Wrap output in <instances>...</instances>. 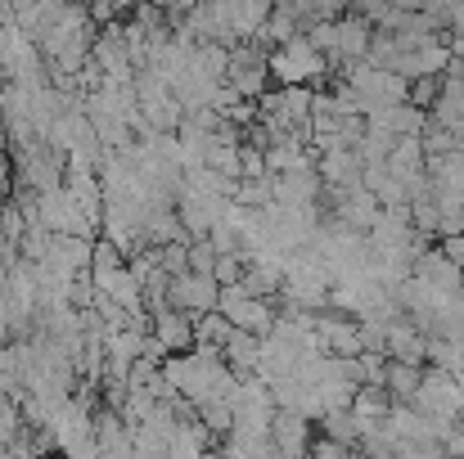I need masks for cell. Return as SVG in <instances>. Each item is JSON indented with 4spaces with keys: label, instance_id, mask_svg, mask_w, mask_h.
I'll list each match as a JSON object with an SVG mask.
<instances>
[{
    "label": "cell",
    "instance_id": "obj_1",
    "mask_svg": "<svg viewBox=\"0 0 464 459\" xmlns=\"http://www.w3.org/2000/svg\"><path fill=\"white\" fill-rule=\"evenodd\" d=\"M324 72H329V54H320V50L311 45L307 32H298V36H289L285 45L271 50V77H276L280 86H307V81L324 77Z\"/></svg>",
    "mask_w": 464,
    "mask_h": 459
},
{
    "label": "cell",
    "instance_id": "obj_2",
    "mask_svg": "<svg viewBox=\"0 0 464 459\" xmlns=\"http://www.w3.org/2000/svg\"><path fill=\"white\" fill-rule=\"evenodd\" d=\"M226 81L244 95V100H262L266 81H271V50H262V41H235L230 45V72Z\"/></svg>",
    "mask_w": 464,
    "mask_h": 459
},
{
    "label": "cell",
    "instance_id": "obj_3",
    "mask_svg": "<svg viewBox=\"0 0 464 459\" xmlns=\"http://www.w3.org/2000/svg\"><path fill=\"white\" fill-rule=\"evenodd\" d=\"M415 406H420L424 415H433V419H451V424H460L464 419L460 374H451V369H442V365L424 369V383H420V392H415Z\"/></svg>",
    "mask_w": 464,
    "mask_h": 459
},
{
    "label": "cell",
    "instance_id": "obj_4",
    "mask_svg": "<svg viewBox=\"0 0 464 459\" xmlns=\"http://www.w3.org/2000/svg\"><path fill=\"white\" fill-rule=\"evenodd\" d=\"M167 302L180 306V311H217L221 302V280L208 275V271H176L171 284H167Z\"/></svg>",
    "mask_w": 464,
    "mask_h": 459
},
{
    "label": "cell",
    "instance_id": "obj_5",
    "mask_svg": "<svg viewBox=\"0 0 464 459\" xmlns=\"http://www.w3.org/2000/svg\"><path fill=\"white\" fill-rule=\"evenodd\" d=\"M315 338H320V351H334V356L365 351V329L361 320H347V315H315Z\"/></svg>",
    "mask_w": 464,
    "mask_h": 459
},
{
    "label": "cell",
    "instance_id": "obj_6",
    "mask_svg": "<svg viewBox=\"0 0 464 459\" xmlns=\"http://www.w3.org/2000/svg\"><path fill=\"white\" fill-rule=\"evenodd\" d=\"M315 171H320L324 189H352V185H361V176H365V158L356 149H329L315 158Z\"/></svg>",
    "mask_w": 464,
    "mask_h": 459
},
{
    "label": "cell",
    "instance_id": "obj_7",
    "mask_svg": "<svg viewBox=\"0 0 464 459\" xmlns=\"http://www.w3.org/2000/svg\"><path fill=\"white\" fill-rule=\"evenodd\" d=\"M154 333L171 351H189L194 347V311H180L171 302L154 306Z\"/></svg>",
    "mask_w": 464,
    "mask_h": 459
},
{
    "label": "cell",
    "instance_id": "obj_8",
    "mask_svg": "<svg viewBox=\"0 0 464 459\" xmlns=\"http://www.w3.org/2000/svg\"><path fill=\"white\" fill-rule=\"evenodd\" d=\"M271 437H276V455H303L311 451V419L298 410H276Z\"/></svg>",
    "mask_w": 464,
    "mask_h": 459
},
{
    "label": "cell",
    "instance_id": "obj_9",
    "mask_svg": "<svg viewBox=\"0 0 464 459\" xmlns=\"http://www.w3.org/2000/svg\"><path fill=\"white\" fill-rule=\"evenodd\" d=\"M374 41V23L365 14H338V63L365 59Z\"/></svg>",
    "mask_w": 464,
    "mask_h": 459
},
{
    "label": "cell",
    "instance_id": "obj_10",
    "mask_svg": "<svg viewBox=\"0 0 464 459\" xmlns=\"http://www.w3.org/2000/svg\"><path fill=\"white\" fill-rule=\"evenodd\" d=\"M226 360L239 369V374H257V365H262V333H248V329H230V338H226Z\"/></svg>",
    "mask_w": 464,
    "mask_h": 459
},
{
    "label": "cell",
    "instance_id": "obj_11",
    "mask_svg": "<svg viewBox=\"0 0 464 459\" xmlns=\"http://www.w3.org/2000/svg\"><path fill=\"white\" fill-rule=\"evenodd\" d=\"M420 383H424V365H415V360H392V356H388L383 387L392 392V401H415Z\"/></svg>",
    "mask_w": 464,
    "mask_h": 459
},
{
    "label": "cell",
    "instance_id": "obj_12",
    "mask_svg": "<svg viewBox=\"0 0 464 459\" xmlns=\"http://www.w3.org/2000/svg\"><path fill=\"white\" fill-rule=\"evenodd\" d=\"M198 419L208 424V433L226 437V433L235 428V406H230V401H221V397H217V401H203V406H198Z\"/></svg>",
    "mask_w": 464,
    "mask_h": 459
},
{
    "label": "cell",
    "instance_id": "obj_13",
    "mask_svg": "<svg viewBox=\"0 0 464 459\" xmlns=\"http://www.w3.org/2000/svg\"><path fill=\"white\" fill-rule=\"evenodd\" d=\"M307 36L320 54H329V63L338 59V18H315L307 27Z\"/></svg>",
    "mask_w": 464,
    "mask_h": 459
},
{
    "label": "cell",
    "instance_id": "obj_14",
    "mask_svg": "<svg viewBox=\"0 0 464 459\" xmlns=\"http://www.w3.org/2000/svg\"><path fill=\"white\" fill-rule=\"evenodd\" d=\"M438 95H442V77H415V81H411V104L433 109Z\"/></svg>",
    "mask_w": 464,
    "mask_h": 459
},
{
    "label": "cell",
    "instance_id": "obj_15",
    "mask_svg": "<svg viewBox=\"0 0 464 459\" xmlns=\"http://www.w3.org/2000/svg\"><path fill=\"white\" fill-rule=\"evenodd\" d=\"M244 266H248V257H244V253H221V257H217V266H212V275H217L221 284H235V280L244 275Z\"/></svg>",
    "mask_w": 464,
    "mask_h": 459
},
{
    "label": "cell",
    "instance_id": "obj_16",
    "mask_svg": "<svg viewBox=\"0 0 464 459\" xmlns=\"http://www.w3.org/2000/svg\"><path fill=\"white\" fill-rule=\"evenodd\" d=\"M347 451H356V446H347V442H338V437H329V433H324V442L311 446V455H320V459H338V455H347Z\"/></svg>",
    "mask_w": 464,
    "mask_h": 459
}]
</instances>
